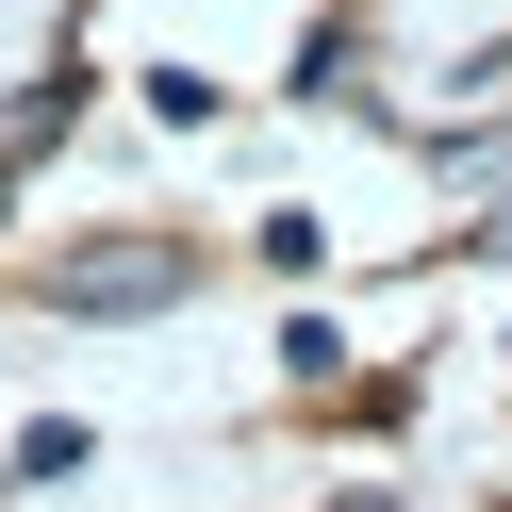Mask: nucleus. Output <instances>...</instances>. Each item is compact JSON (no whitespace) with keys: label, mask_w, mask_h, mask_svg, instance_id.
Masks as SVG:
<instances>
[{"label":"nucleus","mask_w":512,"mask_h":512,"mask_svg":"<svg viewBox=\"0 0 512 512\" xmlns=\"http://www.w3.org/2000/svg\"><path fill=\"white\" fill-rule=\"evenodd\" d=\"M50 298H67V314H149V298H182V248H83Z\"/></svg>","instance_id":"1"},{"label":"nucleus","mask_w":512,"mask_h":512,"mask_svg":"<svg viewBox=\"0 0 512 512\" xmlns=\"http://www.w3.org/2000/svg\"><path fill=\"white\" fill-rule=\"evenodd\" d=\"M496 232H512V215H496Z\"/></svg>","instance_id":"2"}]
</instances>
